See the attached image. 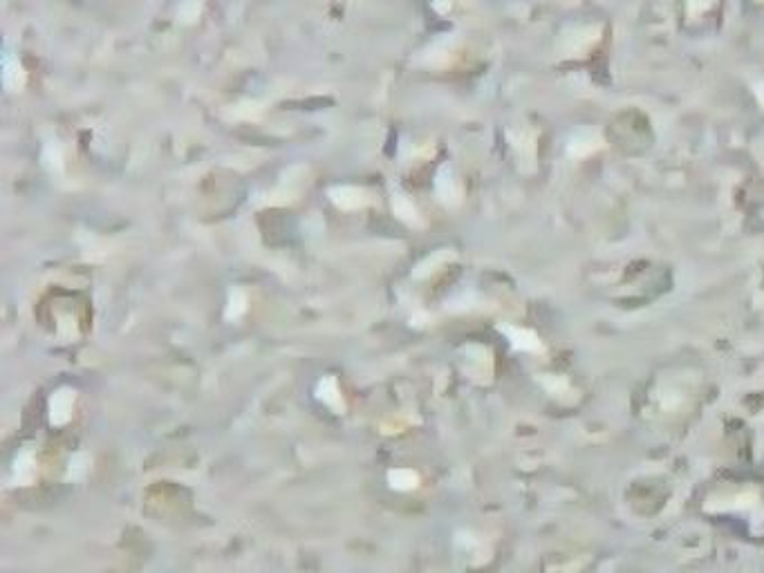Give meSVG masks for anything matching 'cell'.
Returning a JSON list of instances; mask_svg holds the SVG:
<instances>
[{
	"instance_id": "5b68a950",
	"label": "cell",
	"mask_w": 764,
	"mask_h": 573,
	"mask_svg": "<svg viewBox=\"0 0 764 573\" xmlns=\"http://www.w3.org/2000/svg\"><path fill=\"white\" fill-rule=\"evenodd\" d=\"M88 466H90L88 455H83V452L77 455L74 460L70 462V477H72V479H81V477L88 472Z\"/></svg>"
},
{
	"instance_id": "7a4b0ae2",
	"label": "cell",
	"mask_w": 764,
	"mask_h": 573,
	"mask_svg": "<svg viewBox=\"0 0 764 573\" xmlns=\"http://www.w3.org/2000/svg\"><path fill=\"white\" fill-rule=\"evenodd\" d=\"M316 394H319V399L323 401V404L330 406L336 414H341V412L345 410L343 399H341V390H338V383H336L334 377H325V379L319 383Z\"/></svg>"
},
{
	"instance_id": "277c9868",
	"label": "cell",
	"mask_w": 764,
	"mask_h": 573,
	"mask_svg": "<svg viewBox=\"0 0 764 573\" xmlns=\"http://www.w3.org/2000/svg\"><path fill=\"white\" fill-rule=\"evenodd\" d=\"M13 472H16V479H18V484H23V486H27V484L34 479L36 464H34L32 452H23V455L18 457L16 466H13Z\"/></svg>"
},
{
	"instance_id": "6da1fadb",
	"label": "cell",
	"mask_w": 764,
	"mask_h": 573,
	"mask_svg": "<svg viewBox=\"0 0 764 573\" xmlns=\"http://www.w3.org/2000/svg\"><path fill=\"white\" fill-rule=\"evenodd\" d=\"M77 392L70 388L56 390L50 399V423L52 425H65L72 419V406H74Z\"/></svg>"
},
{
	"instance_id": "3957f363",
	"label": "cell",
	"mask_w": 764,
	"mask_h": 573,
	"mask_svg": "<svg viewBox=\"0 0 764 573\" xmlns=\"http://www.w3.org/2000/svg\"><path fill=\"white\" fill-rule=\"evenodd\" d=\"M388 482L394 491H413L419 484V475L410 468H394L388 472Z\"/></svg>"
}]
</instances>
